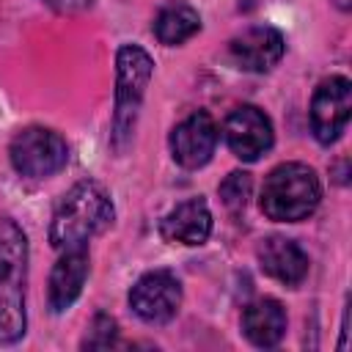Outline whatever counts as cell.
Returning <instances> with one entry per match:
<instances>
[{"instance_id": "obj_8", "label": "cell", "mask_w": 352, "mask_h": 352, "mask_svg": "<svg viewBox=\"0 0 352 352\" xmlns=\"http://www.w3.org/2000/svg\"><path fill=\"white\" fill-rule=\"evenodd\" d=\"M223 135H226V143L234 151V157H239L245 162L258 160L272 146V124L264 116V110H258L253 104H242V107L231 110V116L223 124Z\"/></svg>"}, {"instance_id": "obj_14", "label": "cell", "mask_w": 352, "mask_h": 352, "mask_svg": "<svg viewBox=\"0 0 352 352\" xmlns=\"http://www.w3.org/2000/svg\"><path fill=\"white\" fill-rule=\"evenodd\" d=\"M242 333L256 346H275L286 333V311L278 300L264 297L242 311Z\"/></svg>"}, {"instance_id": "obj_10", "label": "cell", "mask_w": 352, "mask_h": 352, "mask_svg": "<svg viewBox=\"0 0 352 352\" xmlns=\"http://www.w3.org/2000/svg\"><path fill=\"white\" fill-rule=\"evenodd\" d=\"M256 256H258L261 270L286 286H297L308 275V256L294 239L267 236V239H261Z\"/></svg>"}, {"instance_id": "obj_9", "label": "cell", "mask_w": 352, "mask_h": 352, "mask_svg": "<svg viewBox=\"0 0 352 352\" xmlns=\"http://www.w3.org/2000/svg\"><path fill=\"white\" fill-rule=\"evenodd\" d=\"M217 146V126L209 113L195 110L170 132V154L182 168H201L212 160Z\"/></svg>"}, {"instance_id": "obj_7", "label": "cell", "mask_w": 352, "mask_h": 352, "mask_svg": "<svg viewBox=\"0 0 352 352\" xmlns=\"http://www.w3.org/2000/svg\"><path fill=\"white\" fill-rule=\"evenodd\" d=\"M129 305L132 311L148 322V324H162L168 322L179 305H182V286L179 280L165 272V270H154L146 272L129 292Z\"/></svg>"}, {"instance_id": "obj_1", "label": "cell", "mask_w": 352, "mask_h": 352, "mask_svg": "<svg viewBox=\"0 0 352 352\" xmlns=\"http://www.w3.org/2000/svg\"><path fill=\"white\" fill-rule=\"evenodd\" d=\"M116 217L113 201L96 182L74 184L58 204L50 223V242L58 250L85 248V242L102 234Z\"/></svg>"}, {"instance_id": "obj_12", "label": "cell", "mask_w": 352, "mask_h": 352, "mask_svg": "<svg viewBox=\"0 0 352 352\" xmlns=\"http://www.w3.org/2000/svg\"><path fill=\"white\" fill-rule=\"evenodd\" d=\"M209 231H212V212L201 198L182 201L160 223V234L168 242H179V245H204L209 239Z\"/></svg>"}, {"instance_id": "obj_13", "label": "cell", "mask_w": 352, "mask_h": 352, "mask_svg": "<svg viewBox=\"0 0 352 352\" xmlns=\"http://www.w3.org/2000/svg\"><path fill=\"white\" fill-rule=\"evenodd\" d=\"M88 278V250L85 248H72L63 250V256L55 261L50 272V308L52 311H66L82 292Z\"/></svg>"}, {"instance_id": "obj_2", "label": "cell", "mask_w": 352, "mask_h": 352, "mask_svg": "<svg viewBox=\"0 0 352 352\" xmlns=\"http://www.w3.org/2000/svg\"><path fill=\"white\" fill-rule=\"evenodd\" d=\"M28 239L14 220H0V344L25 336Z\"/></svg>"}, {"instance_id": "obj_15", "label": "cell", "mask_w": 352, "mask_h": 352, "mask_svg": "<svg viewBox=\"0 0 352 352\" xmlns=\"http://www.w3.org/2000/svg\"><path fill=\"white\" fill-rule=\"evenodd\" d=\"M198 28H201L198 11L187 3H182V0H173V3L162 6L157 19H154V36L168 47L187 41L190 36L198 33Z\"/></svg>"}, {"instance_id": "obj_4", "label": "cell", "mask_w": 352, "mask_h": 352, "mask_svg": "<svg viewBox=\"0 0 352 352\" xmlns=\"http://www.w3.org/2000/svg\"><path fill=\"white\" fill-rule=\"evenodd\" d=\"M154 60L146 50L126 44L118 50L116 58V116H113V146L121 151L126 140L132 138L135 118L146 94V85L151 80Z\"/></svg>"}, {"instance_id": "obj_18", "label": "cell", "mask_w": 352, "mask_h": 352, "mask_svg": "<svg viewBox=\"0 0 352 352\" xmlns=\"http://www.w3.org/2000/svg\"><path fill=\"white\" fill-rule=\"evenodd\" d=\"M47 6H52V8H58V11H82V8H88L94 0H44Z\"/></svg>"}, {"instance_id": "obj_11", "label": "cell", "mask_w": 352, "mask_h": 352, "mask_svg": "<svg viewBox=\"0 0 352 352\" xmlns=\"http://www.w3.org/2000/svg\"><path fill=\"white\" fill-rule=\"evenodd\" d=\"M283 55V36L275 28H250L231 41V58L248 72H270Z\"/></svg>"}, {"instance_id": "obj_17", "label": "cell", "mask_w": 352, "mask_h": 352, "mask_svg": "<svg viewBox=\"0 0 352 352\" xmlns=\"http://www.w3.org/2000/svg\"><path fill=\"white\" fill-rule=\"evenodd\" d=\"M113 341H116V322H113L110 316L99 314V316L94 319L88 336H85L82 346H88V349H104V346H110Z\"/></svg>"}, {"instance_id": "obj_16", "label": "cell", "mask_w": 352, "mask_h": 352, "mask_svg": "<svg viewBox=\"0 0 352 352\" xmlns=\"http://www.w3.org/2000/svg\"><path fill=\"white\" fill-rule=\"evenodd\" d=\"M220 198H223L228 212H242L248 198H250V176L242 173V170L228 173L220 184Z\"/></svg>"}, {"instance_id": "obj_3", "label": "cell", "mask_w": 352, "mask_h": 352, "mask_svg": "<svg viewBox=\"0 0 352 352\" xmlns=\"http://www.w3.org/2000/svg\"><path fill=\"white\" fill-rule=\"evenodd\" d=\"M322 198L319 176L302 162H283L270 170L261 187V212L278 223L305 220Z\"/></svg>"}, {"instance_id": "obj_5", "label": "cell", "mask_w": 352, "mask_h": 352, "mask_svg": "<svg viewBox=\"0 0 352 352\" xmlns=\"http://www.w3.org/2000/svg\"><path fill=\"white\" fill-rule=\"evenodd\" d=\"M11 165L16 173L30 176V179H47L58 173L66 160H69V146L66 140L47 126H25L14 135L8 146Z\"/></svg>"}, {"instance_id": "obj_6", "label": "cell", "mask_w": 352, "mask_h": 352, "mask_svg": "<svg viewBox=\"0 0 352 352\" xmlns=\"http://www.w3.org/2000/svg\"><path fill=\"white\" fill-rule=\"evenodd\" d=\"M352 113V82L346 77H330L319 82L311 99V129L319 143H333Z\"/></svg>"}]
</instances>
